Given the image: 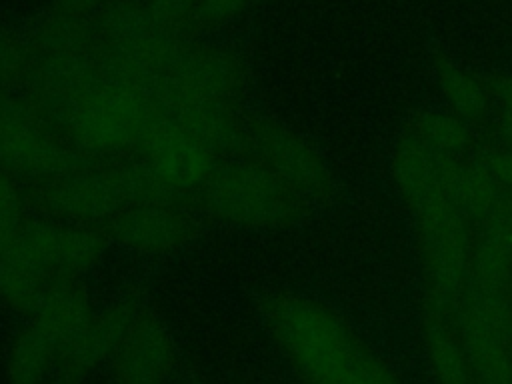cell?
Wrapping results in <instances>:
<instances>
[{
  "label": "cell",
  "mask_w": 512,
  "mask_h": 384,
  "mask_svg": "<svg viewBox=\"0 0 512 384\" xmlns=\"http://www.w3.org/2000/svg\"><path fill=\"white\" fill-rule=\"evenodd\" d=\"M410 220L424 348L438 384H502L512 364V146L446 110L392 148Z\"/></svg>",
  "instance_id": "cell-1"
},
{
  "label": "cell",
  "mask_w": 512,
  "mask_h": 384,
  "mask_svg": "<svg viewBox=\"0 0 512 384\" xmlns=\"http://www.w3.org/2000/svg\"><path fill=\"white\" fill-rule=\"evenodd\" d=\"M264 326L302 384H404L386 358L324 300L294 290H266Z\"/></svg>",
  "instance_id": "cell-2"
},
{
  "label": "cell",
  "mask_w": 512,
  "mask_h": 384,
  "mask_svg": "<svg viewBox=\"0 0 512 384\" xmlns=\"http://www.w3.org/2000/svg\"><path fill=\"white\" fill-rule=\"evenodd\" d=\"M110 240L90 226L34 216L0 254V302L32 316L48 290L94 268Z\"/></svg>",
  "instance_id": "cell-3"
},
{
  "label": "cell",
  "mask_w": 512,
  "mask_h": 384,
  "mask_svg": "<svg viewBox=\"0 0 512 384\" xmlns=\"http://www.w3.org/2000/svg\"><path fill=\"white\" fill-rule=\"evenodd\" d=\"M314 204L256 158L222 160L194 198L204 220L240 228H286Z\"/></svg>",
  "instance_id": "cell-4"
},
{
  "label": "cell",
  "mask_w": 512,
  "mask_h": 384,
  "mask_svg": "<svg viewBox=\"0 0 512 384\" xmlns=\"http://www.w3.org/2000/svg\"><path fill=\"white\" fill-rule=\"evenodd\" d=\"M162 118L164 112L150 90L100 78L72 100L62 138L78 152L108 162L136 154Z\"/></svg>",
  "instance_id": "cell-5"
},
{
  "label": "cell",
  "mask_w": 512,
  "mask_h": 384,
  "mask_svg": "<svg viewBox=\"0 0 512 384\" xmlns=\"http://www.w3.org/2000/svg\"><path fill=\"white\" fill-rule=\"evenodd\" d=\"M90 26L102 78L150 92L174 52L188 42L164 28L140 0H110Z\"/></svg>",
  "instance_id": "cell-6"
},
{
  "label": "cell",
  "mask_w": 512,
  "mask_h": 384,
  "mask_svg": "<svg viewBox=\"0 0 512 384\" xmlns=\"http://www.w3.org/2000/svg\"><path fill=\"white\" fill-rule=\"evenodd\" d=\"M90 314V298L82 278L54 284L10 346L8 384H44L56 370L62 350Z\"/></svg>",
  "instance_id": "cell-7"
},
{
  "label": "cell",
  "mask_w": 512,
  "mask_h": 384,
  "mask_svg": "<svg viewBox=\"0 0 512 384\" xmlns=\"http://www.w3.org/2000/svg\"><path fill=\"white\" fill-rule=\"evenodd\" d=\"M100 162L56 136L20 88L0 90V166L22 184L44 182Z\"/></svg>",
  "instance_id": "cell-8"
},
{
  "label": "cell",
  "mask_w": 512,
  "mask_h": 384,
  "mask_svg": "<svg viewBox=\"0 0 512 384\" xmlns=\"http://www.w3.org/2000/svg\"><path fill=\"white\" fill-rule=\"evenodd\" d=\"M128 156L24 184L28 204L40 216L98 228L134 204Z\"/></svg>",
  "instance_id": "cell-9"
},
{
  "label": "cell",
  "mask_w": 512,
  "mask_h": 384,
  "mask_svg": "<svg viewBox=\"0 0 512 384\" xmlns=\"http://www.w3.org/2000/svg\"><path fill=\"white\" fill-rule=\"evenodd\" d=\"M248 90V66L226 44L184 42L152 86L162 112L192 102L242 104Z\"/></svg>",
  "instance_id": "cell-10"
},
{
  "label": "cell",
  "mask_w": 512,
  "mask_h": 384,
  "mask_svg": "<svg viewBox=\"0 0 512 384\" xmlns=\"http://www.w3.org/2000/svg\"><path fill=\"white\" fill-rule=\"evenodd\" d=\"M244 130L246 158L260 160L314 206L330 204L338 196V178L326 158L284 122L268 114L244 112Z\"/></svg>",
  "instance_id": "cell-11"
},
{
  "label": "cell",
  "mask_w": 512,
  "mask_h": 384,
  "mask_svg": "<svg viewBox=\"0 0 512 384\" xmlns=\"http://www.w3.org/2000/svg\"><path fill=\"white\" fill-rule=\"evenodd\" d=\"M432 68L442 110L512 146V74L472 70L448 56L434 58Z\"/></svg>",
  "instance_id": "cell-12"
},
{
  "label": "cell",
  "mask_w": 512,
  "mask_h": 384,
  "mask_svg": "<svg viewBox=\"0 0 512 384\" xmlns=\"http://www.w3.org/2000/svg\"><path fill=\"white\" fill-rule=\"evenodd\" d=\"M136 156L166 186L186 196L192 210L196 194L222 162L200 138L166 116L146 134Z\"/></svg>",
  "instance_id": "cell-13"
},
{
  "label": "cell",
  "mask_w": 512,
  "mask_h": 384,
  "mask_svg": "<svg viewBox=\"0 0 512 384\" xmlns=\"http://www.w3.org/2000/svg\"><path fill=\"white\" fill-rule=\"evenodd\" d=\"M98 230L138 254L176 252L204 232V218L190 208L172 204H132L106 220Z\"/></svg>",
  "instance_id": "cell-14"
},
{
  "label": "cell",
  "mask_w": 512,
  "mask_h": 384,
  "mask_svg": "<svg viewBox=\"0 0 512 384\" xmlns=\"http://www.w3.org/2000/svg\"><path fill=\"white\" fill-rule=\"evenodd\" d=\"M144 306L142 296L130 292L108 304L104 310H92L58 358L54 372L60 380L64 384H76L104 360L112 358Z\"/></svg>",
  "instance_id": "cell-15"
},
{
  "label": "cell",
  "mask_w": 512,
  "mask_h": 384,
  "mask_svg": "<svg viewBox=\"0 0 512 384\" xmlns=\"http://www.w3.org/2000/svg\"><path fill=\"white\" fill-rule=\"evenodd\" d=\"M174 362V340L150 306H144L110 358L116 384H164Z\"/></svg>",
  "instance_id": "cell-16"
},
{
  "label": "cell",
  "mask_w": 512,
  "mask_h": 384,
  "mask_svg": "<svg viewBox=\"0 0 512 384\" xmlns=\"http://www.w3.org/2000/svg\"><path fill=\"white\" fill-rule=\"evenodd\" d=\"M164 116L190 130L222 160L248 156L242 104L192 102L174 106Z\"/></svg>",
  "instance_id": "cell-17"
},
{
  "label": "cell",
  "mask_w": 512,
  "mask_h": 384,
  "mask_svg": "<svg viewBox=\"0 0 512 384\" xmlns=\"http://www.w3.org/2000/svg\"><path fill=\"white\" fill-rule=\"evenodd\" d=\"M28 208L24 184L0 166V254L10 248L24 230L30 220Z\"/></svg>",
  "instance_id": "cell-18"
},
{
  "label": "cell",
  "mask_w": 512,
  "mask_h": 384,
  "mask_svg": "<svg viewBox=\"0 0 512 384\" xmlns=\"http://www.w3.org/2000/svg\"><path fill=\"white\" fill-rule=\"evenodd\" d=\"M254 0H198L186 38L200 40V36L212 34L240 16Z\"/></svg>",
  "instance_id": "cell-19"
},
{
  "label": "cell",
  "mask_w": 512,
  "mask_h": 384,
  "mask_svg": "<svg viewBox=\"0 0 512 384\" xmlns=\"http://www.w3.org/2000/svg\"><path fill=\"white\" fill-rule=\"evenodd\" d=\"M28 64V50L22 32L0 28V90L20 88Z\"/></svg>",
  "instance_id": "cell-20"
},
{
  "label": "cell",
  "mask_w": 512,
  "mask_h": 384,
  "mask_svg": "<svg viewBox=\"0 0 512 384\" xmlns=\"http://www.w3.org/2000/svg\"><path fill=\"white\" fill-rule=\"evenodd\" d=\"M140 2L164 28L188 40L186 32L198 0H140Z\"/></svg>",
  "instance_id": "cell-21"
},
{
  "label": "cell",
  "mask_w": 512,
  "mask_h": 384,
  "mask_svg": "<svg viewBox=\"0 0 512 384\" xmlns=\"http://www.w3.org/2000/svg\"><path fill=\"white\" fill-rule=\"evenodd\" d=\"M110 0H54L50 10L76 20L94 18Z\"/></svg>",
  "instance_id": "cell-22"
},
{
  "label": "cell",
  "mask_w": 512,
  "mask_h": 384,
  "mask_svg": "<svg viewBox=\"0 0 512 384\" xmlns=\"http://www.w3.org/2000/svg\"><path fill=\"white\" fill-rule=\"evenodd\" d=\"M504 384H512V364H510V370H508V374L504 378Z\"/></svg>",
  "instance_id": "cell-23"
}]
</instances>
